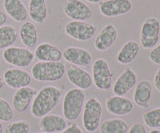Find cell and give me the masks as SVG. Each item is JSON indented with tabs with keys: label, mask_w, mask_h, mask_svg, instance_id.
<instances>
[{
	"label": "cell",
	"mask_w": 160,
	"mask_h": 133,
	"mask_svg": "<svg viewBox=\"0 0 160 133\" xmlns=\"http://www.w3.org/2000/svg\"><path fill=\"white\" fill-rule=\"evenodd\" d=\"M61 90L58 87L48 85L42 87L35 95L31 104V114L36 118H42L49 114L61 100Z\"/></svg>",
	"instance_id": "1"
},
{
	"label": "cell",
	"mask_w": 160,
	"mask_h": 133,
	"mask_svg": "<svg viewBox=\"0 0 160 133\" xmlns=\"http://www.w3.org/2000/svg\"><path fill=\"white\" fill-rule=\"evenodd\" d=\"M66 73V65L63 62H36L31 68V76L39 82L58 81Z\"/></svg>",
	"instance_id": "2"
},
{
	"label": "cell",
	"mask_w": 160,
	"mask_h": 133,
	"mask_svg": "<svg viewBox=\"0 0 160 133\" xmlns=\"http://www.w3.org/2000/svg\"><path fill=\"white\" fill-rule=\"evenodd\" d=\"M86 100L85 92L79 88H71L65 93L62 102L63 117L67 121H75L81 115Z\"/></svg>",
	"instance_id": "3"
},
{
	"label": "cell",
	"mask_w": 160,
	"mask_h": 133,
	"mask_svg": "<svg viewBox=\"0 0 160 133\" xmlns=\"http://www.w3.org/2000/svg\"><path fill=\"white\" fill-rule=\"evenodd\" d=\"M102 116V104L97 98L92 97L85 101L82 111V124L85 131L94 133L98 130Z\"/></svg>",
	"instance_id": "4"
},
{
	"label": "cell",
	"mask_w": 160,
	"mask_h": 133,
	"mask_svg": "<svg viewBox=\"0 0 160 133\" xmlns=\"http://www.w3.org/2000/svg\"><path fill=\"white\" fill-rule=\"evenodd\" d=\"M92 81L99 90H108L112 86L113 73L109 63L103 58L92 62Z\"/></svg>",
	"instance_id": "5"
},
{
	"label": "cell",
	"mask_w": 160,
	"mask_h": 133,
	"mask_svg": "<svg viewBox=\"0 0 160 133\" xmlns=\"http://www.w3.org/2000/svg\"><path fill=\"white\" fill-rule=\"evenodd\" d=\"M5 62L16 68H25L31 65L34 61V53L26 47L11 46L8 47L2 53Z\"/></svg>",
	"instance_id": "6"
},
{
	"label": "cell",
	"mask_w": 160,
	"mask_h": 133,
	"mask_svg": "<svg viewBox=\"0 0 160 133\" xmlns=\"http://www.w3.org/2000/svg\"><path fill=\"white\" fill-rule=\"evenodd\" d=\"M160 37V22L157 18L145 19L140 29V44L144 49H152L158 44Z\"/></svg>",
	"instance_id": "7"
},
{
	"label": "cell",
	"mask_w": 160,
	"mask_h": 133,
	"mask_svg": "<svg viewBox=\"0 0 160 133\" xmlns=\"http://www.w3.org/2000/svg\"><path fill=\"white\" fill-rule=\"evenodd\" d=\"M64 31L69 37L77 41L91 40L96 33V27L86 21H69L65 24Z\"/></svg>",
	"instance_id": "8"
},
{
	"label": "cell",
	"mask_w": 160,
	"mask_h": 133,
	"mask_svg": "<svg viewBox=\"0 0 160 133\" xmlns=\"http://www.w3.org/2000/svg\"><path fill=\"white\" fill-rule=\"evenodd\" d=\"M63 12L73 21H87L92 17L91 8L81 0H65Z\"/></svg>",
	"instance_id": "9"
},
{
	"label": "cell",
	"mask_w": 160,
	"mask_h": 133,
	"mask_svg": "<svg viewBox=\"0 0 160 133\" xmlns=\"http://www.w3.org/2000/svg\"><path fill=\"white\" fill-rule=\"evenodd\" d=\"M4 83L12 89H20V88L27 87L31 84L32 76L26 70L22 68H8L3 73Z\"/></svg>",
	"instance_id": "10"
},
{
	"label": "cell",
	"mask_w": 160,
	"mask_h": 133,
	"mask_svg": "<svg viewBox=\"0 0 160 133\" xmlns=\"http://www.w3.org/2000/svg\"><path fill=\"white\" fill-rule=\"evenodd\" d=\"M131 9L132 2L130 0H105L99 4V11L105 17L122 16Z\"/></svg>",
	"instance_id": "11"
},
{
	"label": "cell",
	"mask_w": 160,
	"mask_h": 133,
	"mask_svg": "<svg viewBox=\"0 0 160 133\" xmlns=\"http://www.w3.org/2000/svg\"><path fill=\"white\" fill-rule=\"evenodd\" d=\"M62 57L70 64L78 67H88L92 64L93 58L87 49L70 46L64 49Z\"/></svg>",
	"instance_id": "12"
},
{
	"label": "cell",
	"mask_w": 160,
	"mask_h": 133,
	"mask_svg": "<svg viewBox=\"0 0 160 133\" xmlns=\"http://www.w3.org/2000/svg\"><path fill=\"white\" fill-rule=\"evenodd\" d=\"M136 73L131 68H127L115 80L112 86V91L117 96H125L129 91H131L136 86Z\"/></svg>",
	"instance_id": "13"
},
{
	"label": "cell",
	"mask_w": 160,
	"mask_h": 133,
	"mask_svg": "<svg viewBox=\"0 0 160 133\" xmlns=\"http://www.w3.org/2000/svg\"><path fill=\"white\" fill-rule=\"evenodd\" d=\"M66 77L72 85L81 90L89 89L93 84L92 76L90 75V73L83 68L75 65H70L66 68Z\"/></svg>",
	"instance_id": "14"
},
{
	"label": "cell",
	"mask_w": 160,
	"mask_h": 133,
	"mask_svg": "<svg viewBox=\"0 0 160 133\" xmlns=\"http://www.w3.org/2000/svg\"><path fill=\"white\" fill-rule=\"evenodd\" d=\"M105 106H106V109L110 114L123 116L133 111L134 102L124 96L114 95L107 98L106 102H105Z\"/></svg>",
	"instance_id": "15"
},
{
	"label": "cell",
	"mask_w": 160,
	"mask_h": 133,
	"mask_svg": "<svg viewBox=\"0 0 160 133\" xmlns=\"http://www.w3.org/2000/svg\"><path fill=\"white\" fill-rule=\"evenodd\" d=\"M36 94L37 90L30 86L17 89L12 97L13 109L19 113L26 112L29 106L32 104V101Z\"/></svg>",
	"instance_id": "16"
},
{
	"label": "cell",
	"mask_w": 160,
	"mask_h": 133,
	"mask_svg": "<svg viewBox=\"0 0 160 133\" xmlns=\"http://www.w3.org/2000/svg\"><path fill=\"white\" fill-rule=\"evenodd\" d=\"M118 38L117 28L113 24L105 25L95 38L94 46L98 51H106L116 42Z\"/></svg>",
	"instance_id": "17"
},
{
	"label": "cell",
	"mask_w": 160,
	"mask_h": 133,
	"mask_svg": "<svg viewBox=\"0 0 160 133\" xmlns=\"http://www.w3.org/2000/svg\"><path fill=\"white\" fill-rule=\"evenodd\" d=\"M68 121L63 116L57 114H47L40 118L39 128L45 133H60L68 126Z\"/></svg>",
	"instance_id": "18"
},
{
	"label": "cell",
	"mask_w": 160,
	"mask_h": 133,
	"mask_svg": "<svg viewBox=\"0 0 160 133\" xmlns=\"http://www.w3.org/2000/svg\"><path fill=\"white\" fill-rule=\"evenodd\" d=\"M33 53L37 60L43 62H56L62 58L61 50L56 45L48 42L38 44Z\"/></svg>",
	"instance_id": "19"
},
{
	"label": "cell",
	"mask_w": 160,
	"mask_h": 133,
	"mask_svg": "<svg viewBox=\"0 0 160 133\" xmlns=\"http://www.w3.org/2000/svg\"><path fill=\"white\" fill-rule=\"evenodd\" d=\"M3 8L5 14L15 22H25L28 18V10L21 0H4Z\"/></svg>",
	"instance_id": "20"
},
{
	"label": "cell",
	"mask_w": 160,
	"mask_h": 133,
	"mask_svg": "<svg viewBox=\"0 0 160 133\" xmlns=\"http://www.w3.org/2000/svg\"><path fill=\"white\" fill-rule=\"evenodd\" d=\"M152 96V84L148 80H141L135 86L133 100L139 107L147 108Z\"/></svg>",
	"instance_id": "21"
},
{
	"label": "cell",
	"mask_w": 160,
	"mask_h": 133,
	"mask_svg": "<svg viewBox=\"0 0 160 133\" xmlns=\"http://www.w3.org/2000/svg\"><path fill=\"white\" fill-rule=\"evenodd\" d=\"M18 35L22 44L26 48H33L37 45L38 30L35 23L32 21H25L19 28Z\"/></svg>",
	"instance_id": "22"
},
{
	"label": "cell",
	"mask_w": 160,
	"mask_h": 133,
	"mask_svg": "<svg viewBox=\"0 0 160 133\" xmlns=\"http://www.w3.org/2000/svg\"><path fill=\"white\" fill-rule=\"evenodd\" d=\"M139 53V44L136 41L130 40L125 42L120 48L116 55V60L122 65H128L132 63Z\"/></svg>",
	"instance_id": "23"
},
{
	"label": "cell",
	"mask_w": 160,
	"mask_h": 133,
	"mask_svg": "<svg viewBox=\"0 0 160 133\" xmlns=\"http://www.w3.org/2000/svg\"><path fill=\"white\" fill-rule=\"evenodd\" d=\"M28 15L32 22L43 23L48 16L47 0H29Z\"/></svg>",
	"instance_id": "24"
},
{
	"label": "cell",
	"mask_w": 160,
	"mask_h": 133,
	"mask_svg": "<svg viewBox=\"0 0 160 133\" xmlns=\"http://www.w3.org/2000/svg\"><path fill=\"white\" fill-rule=\"evenodd\" d=\"M128 129L127 122L120 118L105 120L99 126L100 133H127Z\"/></svg>",
	"instance_id": "25"
},
{
	"label": "cell",
	"mask_w": 160,
	"mask_h": 133,
	"mask_svg": "<svg viewBox=\"0 0 160 133\" xmlns=\"http://www.w3.org/2000/svg\"><path fill=\"white\" fill-rule=\"evenodd\" d=\"M18 38L17 29L12 25H3L0 27V50L11 47Z\"/></svg>",
	"instance_id": "26"
},
{
	"label": "cell",
	"mask_w": 160,
	"mask_h": 133,
	"mask_svg": "<svg viewBox=\"0 0 160 133\" xmlns=\"http://www.w3.org/2000/svg\"><path fill=\"white\" fill-rule=\"evenodd\" d=\"M144 124L152 129H159L160 128V107L149 110L143 115Z\"/></svg>",
	"instance_id": "27"
},
{
	"label": "cell",
	"mask_w": 160,
	"mask_h": 133,
	"mask_svg": "<svg viewBox=\"0 0 160 133\" xmlns=\"http://www.w3.org/2000/svg\"><path fill=\"white\" fill-rule=\"evenodd\" d=\"M31 125L26 120H18L9 123L5 127V133H30Z\"/></svg>",
	"instance_id": "28"
},
{
	"label": "cell",
	"mask_w": 160,
	"mask_h": 133,
	"mask_svg": "<svg viewBox=\"0 0 160 133\" xmlns=\"http://www.w3.org/2000/svg\"><path fill=\"white\" fill-rule=\"evenodd\" d=\"M13 117L14 110L12 105L6 99L0 97V121L9 122L13 119Z\"/></svg>",
	"instance_id": "29"
},
{
	"label": "cell",
	"mask_w": 160,
	"mask_h": 133,
	"mask_svg": "<svg viewBox=\"0 0 160 133\" xmlns=\"http://www.w3.org/2000/svg\"><path fill=\"white\" fill-rule=\"evenodd\" d=\"M149 59L152 63L160 65V43L157 44L154 48H152L151 52L149 53Z\"/></svg>",
	"instance_id": "30"
},
{
	"label": "cell",
	"mask_w": 160,
	"mask_h": 133,
	"mask_svg": "<svg viewBox=\"0 0 160 133\" xmlns=\"http://www.w3.org/2000/svg\"><path fill=\"white\" fill-rule=\"evenodd\" d=\"M127 133H147L146 128L142 123H135L128 129Z\"/></svg>",
	"instance_id": "31"
},
{
	"label": "cell",
	"mask_w": 160,
	"mask_h": 133,
	"mask_svg": "<svg viewBox=\"0 0 160 133\" xmlns=\"http://www.w3.org/2000/svg\"><path fill=\"white\" fill-rule=\"evenodd\" d=\"M60 133H83V130L77 124L73 123V124L68 125L66 129H64L62 132H60Z\"/></svg>",
	"instance_id": "32"
},
{
	"label": "cell",
	"mask_w": 160,
	"mask_h": 133,
	"mask_svg": "<svg viewBox=\"0 0 160 133\" xmlns=\"http://www.w3.org/2000/svg\"><path fill=\"white\" fill-rule=\"evenodd\" d=\"M154 86L155 88L160 92V68L157 70V72L155 73V75H154Z\"/></svg>",
	"instance_id": "33"
},
{
	"label": "cell",
	"mask_w": 160,
	"mask_h": 133,
	"mask_svg": "<svg viewBox=\"0 0 160 133\" xmlns=\"http://www.w3.org/2000/svg\"><path fill=\"white\" fill-rule=\"evenodd\" d=\"M7 20V15L5 14L4 11L0 10V27L5 25V22Z\"/></svg>",
	"instance_id": "34"
},
{
	"label": "cell",
	"mask_w": 160,
	"mask_h": 133,
	"mask_svg": "<svg viewBox=\"0 0 160 133\" xmlns=\"http://www.w3.org/2000/svg\"><path fill=\"white\" fill-rule=\"evenodd\" d=\"M4 84H5V83H4V80H3V78H2L1 76H0V90H1L2 88L4 87Z\"/></svg>",
	"instance_id": "35"
},
{
	"label": "cell",
	"mask_w": 160,
	"mask_h": 133,
	"mask_svg": "<svg viewBox=\"0 0 160 133\" xmlns=\"http://www.w3.org/2000/svg\"><path fill=\"white\" fill-rule=\"evenodd\" d=\"M86 1L90 3H100V2H102V0H86Z\"/></svg>",
	"instance_id": "36"
},
{
	"label": "cell",
	"mask_w": 160,
	"mask_h": 133,
	"mask_svg": "<svg viewBox=\"0 0 160 133\" xmlns=\"http://www.w3.org/2000/svg\"><path fill=\"white\" fill-rule=\"evenodd\" d=\"M4 132V128H3V125H2V122L0 121V133H3Z\"/></svg>",
	"instance_id": "37"
},
{
	"label": "cell",
	"mask_w": 160,
	"mask_h": 133,
	"mask_svg": "<svg viewBox=\"0 0 160 133\" xmlns=\"http://www.w3.org/2000/svg\"><path fill=\"white\" fill-rule=\"evenodd\" d=\"M149 133H160V129H152Z\"/></svg>",
	"instance_id": "38"
},
{
	"label": "cell",
	"mask_w": 160,
	"mask_h": 133,
	"mask_svg": "<svg viewBox=\"0 0 160 133\" xmlns=\"http://www.w3.org/2000/svg\"><path fill=\"white\" fill-rule=\"evenodd\" d=\"M37 133H45V132H37Z\"/></svg>",
	"instance_id": "39"
},
{
	"label": "cell",
	"mask_w": 160,
	"mask_h": 133,
	"mask_svg": "<svg viewBox=\"0 0 160 133\" xmlns=\"http://www.w3.org/2000/svg\"><path fill=\"white\" fill-rule=\"evenodd\" d=\"M0 63H1V61H0Z\"/></svg>",
	"instance_id": "40"
},
{
	"label": "cell",
	"mask_w": 160,
	"mask_h": 133,
	"mask_svg": "<svg viewBox=\"0 0 160 133\" xmlns=\"http://www.w3.org/2000/svg\"><path fill=\"white\" fill-rule=\"evenodd\" d=\"M0 1H1V0H0Z\"/></svg>",
	"instance_id": "41"
}]
</instances>
